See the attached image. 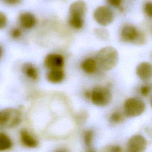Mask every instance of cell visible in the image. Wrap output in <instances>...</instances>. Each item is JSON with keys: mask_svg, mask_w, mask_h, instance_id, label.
<instances>
[{"mask_svg": "<svg viewBox=\"0 0 152 152\" xmlns=\"http://www.w3.org/2000/svg\"><path fill=\"white\" fill-rule=\"evenodd\" d=\"M7 23V18L6 15L0 11V29L4 28Z\"/></svg>", "mask_w": 152, "mask_h": 152, "instance_id": "cell-25", "label": "cell"}, {"mask_svg": "<svg viewBox=\"0 0 152 152\" xmlns=\"http://www.w3.org/2000/svg\"><path fill=\"white\" fill-rule=\"evenodd\" d=\"M56 152H68L66 150H64V149H61V150H59L58 151H56Z\"/></svg>", "mask_w": 152, "mask_h": 152, "instance_id": "cell-31", "label": "cell"}, {"mask_svg": "<svg viewBox=\"0 0 152 152\" xmlns=\"http://www.w3.org/2000/svg\"><path fill=\"white\" fill-rule=\"evenodd\" d=\"M3 1L9 5H16L20 3V0H3Z\"/></svg>", "mask_w": 152, "mask_h": 152, "instance_id": "cell-27", "label": "cell"}, {"mask_svg": "<svg viewBox=\"0 0 152 152\" xmlns=\"http://www.w3.org/2000/svg\"><path fill=\"white\" fill-rule=\"evenodd\" d=\"M18 21L20 26L27 29L34 27L37 23V19L35 16L28 12L21 13L18 17Z\"/></svg>", "mask_w": 152, "mask_h": 152, "instance_id": "cell-11", "label": "cell"}, {"mask_svg": "<svg viewBox=\"0 0 152 152\" xmlns=\"http://www.w3.org/2000/svg\"><path fill=\"white\" fill-rule=\"evenodd\" d=\"M94 137V132L92 129H87L84 132L83 142L87 148L91 147Z\"/></svg>", "mask_w": 152, "mask_h": 152, "instance_id": "cell-18", "label": "cell"}, {"mask_svg": "<svg viewBox=\"0 0 152 152\" xmlns=\"http://www.w3.org/2000/svg\"><path fill=\"white\" fill-rule=\"evenodd\" d=\"M20 140L21 143L28 148H36L39 144L37 139L25 129L20 131Z\"/></svg>", "mask_w": 152, "mask_h": 152, "instance_id": "cell-12", "label": "cell"}, {"mask_svg": "<svg viewBox=\"0 0 152 152\" xmlns=\"http://www.w3.org/2000/svg\"><path fill=\"white\" fill-rule=\"evenodd\" d=\"M12 145V142L10 137L4 132H0V151L9 150Z\"/></svg>", "mask_w": 152, "mask_h": 152, "instance_id": "cell-17", "label": "cell"}, {"mask_svg": "<svg viewBox=\"0 0 152 152\" xmlns=\"http://www.w3.org/2000/svg\"><path fill=\"white\" fill-rule=\"evenodd\" d=\"M64 72L62 69L50 70L46 75L48 81L52 84H58L62 82L64 79Z\"/></svg>", "mask_w": 152, "mask_h": 152, "instance_id": "cell-13", "label": "cell"}, {"mask_svg": "<svg viewBox=\"0 0 152 152\" xmlns=\"http://www.w3.org/2000/svg\"><path fill=\"white\" fill-rule=\"evenodd\" d=\"M120 39L124 42L137 45H143L146 38L144 33L136 26L131 24L124 26L120 31Z\"/></svg>", "mask_w": 152, "mask_h": 152, "instance_id": "cell-2", "label": "cell"}, {"mask_svg": "<svg viewBox=\"0 0 152 152\" xmlns=\"http://www.w3.org/2000/svg\"><path fill=\"white\" fill-rule=\"evenodd\" d=\"M107 4L113 7H120L123 0H106Z\"/></svg>", "mask_w": 152, "mask_h": 152, "instance_id": "cell-26", "label": "cell"}, {"mask_svg": "<svg viewBox=\"0 0 152 152\" xmlns=\"http://www.w3.org/2000/svg\"><path fill=\"white\" fill-rule=\"evenodd\" d=\"M22 71L28 78L32 80H36L39 77L37 69L31 64H24L22 66Z\"/></svg>", "mask_w": 152, "mask_h": 152, "instance_id": "cell-15", "label": "cell"}, {"mask_svg": "<svg viewBox=\"0 0 152 152\" xmlns=\"http://www.w3.org/2000/svg\"><path fill=\"white\" fill-rule=\"evenodd\" d=\"M97 65L93 58H87L83 60L81 64V69L87 74H92L94 73L97 69Z\"/></svg>", "mask_w": 152, "mask_h": 152, "instance_id": "cell-14", "label": "cell"}, {"mask_svg": "<svg viewBox=\"0 0 152 152\" xmlns=\"http://www.w3.org/2000/svg\"><path fill=\"white\" fill-rule=\"evenodd\" d=\"M86 152H96V151L93 148H92V147H91L87 148V150H86Z\"/></svg>", "mask_w": 152, "mask_h": 152, "instance_id": "cell-29", "label": "cell"}, {"mask_svg": "<svg viewBox=\"0 0 152 152\" xmlns=\"http://www.w3.org/2000/svg\"><path fill=\"white\" fill-rule=\"evenodd\" d=\"M87 11V5L84 1L78 0L72 2L69 8L70 17L83 18Z\"/></svg>", "mask_w": 152, "mask_h": 152, "instance_id": "cell-9", "label": "cell"}, {"mask_svg": "<svg viewBox=\"0 0 152 152\" xmlns=\"http://www.w3.org/2000/svg\"><path fill=\"white\" fill-rule=\"evenodd\" d=\"M144 12L148 17L152 18V1H147L144 3Z\"/></svg>", "mask_w": 152, "mask_h": 152, "instance_id": "cell-23", "label": "cell"}, {"mask_svg": "<svg viewBox=\"0 0 152 152\" xmlns=\"http://www.w3.org/2000/svg\"><path fill=\"white\" fill-rule=\"evenodd\" d=\"M95 21L101 26H107L114 20V14L108 7L101 5L97 7L93 12Z\"/></svg>", "mask_w": 152, "mask_h": 152, "instance_id": "cell-6", "label": "cell"}, {"mask_svg": "<svg viewBox=\"0 0 152 152\" xmlns=\"http://www.w3.org/2000/svg\"><path fill=\"white\" fill-rule=\"evenodd\" d=\"M145 109V103L142 99L138 97H131L125 100L122 112L125 117L135 118L141 115Z\"/></svg>", "mask_w": 152, "mask_h": 152, "instance_id": "cell-3", "label": "cell"}, {"mask_svg": "<svg viewBox=\"0 0 152 152\" xmlns=\"http://www.w3.org/2000/svg\"><path fill=\"white\" fill-rule=\"evenodd\" d=\"M150 105L151 108L152 109V96H151V97L150 99Z\"/></svg>", "mask_w": 152, "mask_h": 152, "instance_id": "cell-32", "label": "cell"}, {"mask_svg": "<svg viewBox=\"0 0 152 152\" xmlns=\"http://www.w3.org/2000/svg\"><path fill=\"white\" fill-rule=\"evenodd\" d=\"M100 152H124V150L118 144H109L103 147Z\"/></svg>", "mask_w": 152, "mask_h": 152, "instance_id": "cell-21", "label": "cell"}, {"mask_svg": "<svg viewBox=\"0 0 152 152\" xmlns=\"http://www.w3.org/2000/svg\"><path fill=\"white\" fill-rule=\"evenodd\" d=\"M10 35L13 39H18L21 36V31L18 28H14L11 30Z\"/></svg>", "mask_w": 152, "mask_h": 152, "instance_id": "cell-24", "label": "cell"}, {"mask_svg": "<svg viewBox=\"0 0 152 152\" xmlns=\"http://www.w3.org/2000/svg\"><path fill=\"white\" fill-rule=\"evenodd\" d=\"M94 34L100 40L106 41L109 38V33L107 30L104 28L100 27L94 29Z\"/></svg>", "mask_w": 152, "mask_h": 152, "instance_id": "cell-19", "label": "cell"}, {"mask_svg": "<svg viewBox=\"0 0 152 152\" xmlns=\"http://www.w3.org/2000/svg\"><path fill=\"white\" fill-rule=\"evenodd\" d=\"M2 46L0 45V58L2 56Z\"/></svg>", "mask_w": 152, "mask_h": 152, "instance_id": "cell-30", "label": "cell"}, {"mask_svg": "<svg viewBox=\"0 0 152 152\" xmlns=\"http://www.w3.org/2000/svg\"><path fill=\"white\" fill-rule=\"evenodd\" d=\"M96 61L97 66L103 71H110L114 68L119 61V53L112 46H106L99 50Z\"/></svg>", "mask_w": 152, "mask_h": 152, "instance_id": "cell-1", "label": "cell"}, {"mask_svg": "<svg viewBox=\"0 0 152 152\" xmlns=\"http://www.w3.org/2000/svg\"><path fill=\"white\" fill-rule=\"evenodd\" d=\"M21 120V113L16 108L8 107L0 111V128H14L19 125Z\"/></svg>", "mask_w": 152, "mask_h": 152, "instance_id": "cell-4", "label": "cell"}, {"mask_svg": "<svg viewBox=\"0 0 152 152\" xmlns=\"http://www.w3.org/2000/svg\"><path fill=\"white\" fill-rule=\"evenodd\" d=\"M68 23L72 27L76 29H80L82 28L84 25V19L81 18L70 17L68 20Z\"/></svg>", "mask_w": 152, "mask_h": 152, "instance_id": "cell-20", "label": "cell"}, {"mask_svg": "<svg viewBox=\"0 0 152 152\" xmlns=\"http://www.w3.org/2000/svg\"><path fill=\"white\" fill-rule=\"evenodd\" d=\"M147 147L145 137L140 134L132 135L126 143L127 152H144Z\"/></svg>", "mask_w": 152, "mask_h": 152, "instance_id": "cell-7", "label": "cell"}, {"mask_svg": "<svg viewBox=\"0 0 152 152\" xmlns=\"http://www.w3.org/2000/svg\"><path fill=\"white\" fill-rule=\"evenodd\" d=\"M125 118V116L122 111L115 110L110 113L109 116V121L110 124L113 125H117L122 124L124 122Z\"/></svg>", "mask_w": 152, "mask_h": 152, "instance_id": "cell-16", "label": "cell"}, {"mask_svg": "<svg viewBox=\"0 0 152 152\" xmlns=\"http://www.w3.org/2000/svg\"><path fill=\"white\" fill-rule=\"evenodd\" d=\"M147 134H148V135L152 138V126H150L147 128Z\"/></svg>", "mask_w": 152, "mask_h": 152, "instance_id": "cell-28", "label": "cell"}, {"mask_svg": "<svg viewBox=\"0 0 152 152\" xmlns=\"http://www.w3.org/2000/svg\"><path fill=\"white\" fill-rule=\"evenodd\" d=\"M45 66L50 70L62 69L64 65V57L58 53L48 54L45 58Z\"/></svg>", "mask_w": 152, "mask_h": 152, "instance_id": "cell-8", "label": "cell"}, {"mask_svg": "<svg viewBox=\"0 0 152 152\" xmlns=\"http://www.w3.org/2000/svg\"><path fill=\"white\" fill-rule=\"evenodd\" d=\"M152 90V87L150 84H143L139 89L140 94L142 97H147L151 93Z\"/></svg>", "mask_w": 152, "mask_h": 152, "instance_id": "cell-22", "label": "cell"}, {"mask_svg": "<svg viewBox=\"0 0 152 152\" xmlns=\"http://www.w3.org/2000/svg\"><path fill=\"white\" fill-rule=\"evenodd\" d=\"M112 93L110 88L106 86H96L91 91L90 100L93 104L98 107H105L112 100Z\"/></svg>", "mask_w": 152, "mask_h": 152, "instance_id": "cell-5", "label": "cell"}, {"mask_svg": "<svg viewBox=\"0 0 152 152\" xmlns=\"http://www.w3.org/2000/svg\"><path fill=\"white\" fill-rule=\"evenodd\" d=\"M135 72L141 80H148L152 77V64L146 61L141 62L137 66Z\"/></svg>", "mask_w": 152, "mask_h": 152, "instance_id": "cell-10", "label": "cell"}]
</instances>
